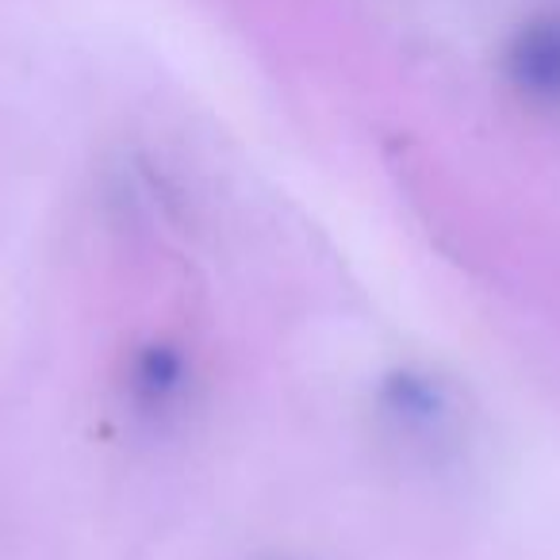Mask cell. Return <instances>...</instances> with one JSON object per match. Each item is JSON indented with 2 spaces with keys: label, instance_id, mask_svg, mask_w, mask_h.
I'll return each instance as SVG.
<instances>
[{
  "label": "cell",
  "instance_id": "obj_1",
  "mask_svg": "<svg viewBox=\"0 0 560 560\" xmlns=\"http://www.w3.org/2000/svg\"><path fill=\"white\" fill-rule=\"evenodd\" d=\"M503 70L518 93L560 101V16H534L511 35Z\"/></svg>",
  "mask_w": 560,
  "mask_h": 560
}]
</instances>
